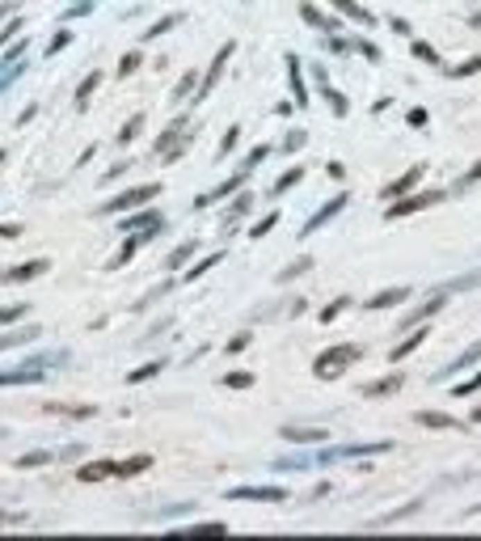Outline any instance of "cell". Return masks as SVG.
Here are the masks:
<instances>
[{
	"label": "cell",
	"mask_w": 481,
	"mask_h": 541,
	"mask_svg": "<svg viewBox=\"0 0 481 541\" xmlns=\"http://www.w3.org/2000/svg\"><path fill=\"white\" fill-rule=\"evenodd\" d=\"M355 360H359V347L355 343H338V347H326L312 360V372L321 376V381H334V376H342Z\"/></svg>",
	"instance_id": "obj_1"
},
{
	"label": "cell",
	"mask_w": 481,
	"mask_h": 541,
	"mask_svg": "<svg viewBox=\"0 0 481 541\" xmlns=\"http://www.w3.org/2000/svg\"><path fill=\"white\" fill-rule=\"evenodd\" d=\"M435 203H444V191H422V195H401L393 207H389V220H401V216H410V211H422V207H435Z\"/></svg>",
	"instance_id": "obj_2"
},
{
	"label": "cell",
	"mask_w": 481,
	"mask_h": 541,
	"mask_svg": "<svg viewBox=\"0 0 481 541\" xmlns=\"http://www.w3.org/2000/svg\"><path fill=\"white\" fill-rule=\"evenodd\" d=\"M160 195V186L156 182H144V186H135V191H123L115 203H106L101 211H110V216H119V211H127V207H140V203H148V199H156Z\"/></svg>",
	"instance_id": "obj_3"
},
{
	"label": "cell",
	"mask_w": 481,
	"mask_h": 541,
	"mask_svg": "<svg viewBox=\"0 0 481 541\" xmlns=\"http://www.w3.org/2000/svg\"><path fill=\"white\" fill-rule=\"evenodd\" d=\"M228 499H258V503H283L287 491L283 486H233Z\"/></svg>",
	"instance_id": "obj_4"
},
{
	"label": "cell",
	"mask_w": 481,
	"mask_h": 541,
	"mask_svg": "<svg viewBox=\"0 0 481 541\" xmlns=\"http://www.w3.org/2000/svg\"><path fill=\"white\" fill-rule=\"evenodd\" d=\"M42 270H51V262H47V258H34V262H22V266H13V270H0V284H26V280H38Z\"/></svg>",
	"instance_id": "obj_5"
},
{
	"label": "cell",
	"mask_w": 481,
	"mask_h": 541,
	"mask_svg": "<svg viewBox=\"0 0 481 541\" xmlns=\"http://www.w3.org/2000/svg\"><path fill=\"white\" fill-rule=\"evenodd\" d=\"M245 178H249V170H241V174H233V178H228V182H220L216 191H203V195L194 199V207H211V203H216V199H224V195H233V191H237V186H241Z\"/></svg>",
	"instance_id": "obj_6"
},
{
	"label": "cell",
	"mask_w": 481,
	"mask_h": 541,
	"mask_svg": "<svg viewBox=\"0 0 481 541\" xmlns=\"http://www.w3.org/2000/svg\"><path fill=\"white\" fill-rule=\"evenodd\" d=\"M81 482H101V478H119V461H89L76 469Z\"/></svg>",
	"instance_id": "obj_7"
},
{
	"label": "cell",
	"mask_w": 481,
	"mask_h": 541,
	"mask_svg": "<svg viewBox=\"0 0 481 541\" xmlns=\"http://www.w3.org/2000/svg\"><path fill=\"white\" fill-rule=\"evenodd\" d=\"M422 174H426L422 165H414L410 174H401L397 182H389V186H385V199H401V195H410V186H418V182H422Z\"/></svg>",
	"instance_id": "obj_8"
},
{
	"label": "cell",
	"mask_w": 481,
	"mask_h": 541,
	"mask_svg": "<svg viewBox=\"0 0 481 541\" xmlns=\"http://www.w3.org/2000/svg\"><path fill=\"white\" fill-rule=\"evenodd\" d=\"M342 203H346V195H338V199H330V203H326V207H321V211L312 216V220L304 225V237H308V233H317V229H321V225H326V220H330V216H334V211H342Z\"/></svg>",
	"instance_id": "obj_9"
},
{
	"label": "cell",
	"mask_w": 481,
	"mask_h": 541,
	"mask_svg": "<svg viewBox=\"0 0 481 541\" xmlns=\"http://www.w3.org/2000/svg\"><path fill=\"white\" fill-rule=\"evenodd\" d=\"M330 5H334L338 13H346L351 22H359V26H376V17H371L367 9H359V5H355V0H330Z\"/></svg>",
	"instance_id": "obj_10"
},
{
	"label": "cell",
	"mask_w": 481,
	"mask_h": 541,
	"mask_svg": "<svg viewBox=\"0 0 481 541\" xmlns=\"http://www.w3.org/2000/svg\"><path fill=\"white\" fill-rule=\"evenodd\" d=\"M401 300H410V288H389V292H376L367 300V309H389V305H401Z\"/></svg>",
	"instance_id": "obj_11"
},
{
	"label": "cell",
	"mask_w": 481,
	"mask_h": 541,
	"mask_svg": "<svg viewBox=\"0 0 481 541\" xmlns=\"http://www.w3.org/2000/svg\"><path fill=\"white\" fill-rule=\"evenodd\" d=\"M283 440H296V444H317V440H326V431L321 427H283Z\"/></svg>",
	"instance_id": "obj_12"
},
{
	"label": "cell",
	"mask_w": 481,
	"mask_h": 541,
	"mask_svg": "<svg viewBox=\"0 0 481 541\" xmlns=\"http://www.w3.org/2000/svg\"><path fill=\"white\" fill-rule=\"evenodd\" d=\"M397 385H401V372L385 376V381H371V385H363V398H385V394H393Z\"/></svg>",
	"instance_id": "obj_13"
},
{
	"label": "cell",
	"mask_w": 481,
	"mask_h": 541,
	"mask_svg": "<svg viewBox=\"0 0 481 541\" xmlns=\"http://www.w3.org/2000/svg\"><path fill=\"white\" fill-rule=\"evenodd\" d=\"M287 68H292V89H296V106H308V89H304V76H300V60L287 56Z\"/></svg>",
	"instance_id": "obj_14"
},
{
	"label": "cell",
	"mask_w": 481,
	"mask_h": 541,
	"mask_svg": "<svg viewBox=\"0 0 481 541\" xmlns=\"http://www.w3.org/2000/svg\"><path fill=\"white\" fill-rule=\"evenodd\" d=\"M22 381H42V368H17L0 376V385H22Z\"/></svg>",
	"instance_id": "obj_15"
},
{
	"label": "cell",
	"mask_w": 481,
	"mask_h": 541,
	"mask_svg": "<svg viewBox=\"0 0 481 541\" xmlns=\"http://www.w3.org/2000/svg\"><path fill=\"white\" fill-rule=\"evenodd\" d=\"M414 419H418L422 427H460V423H456L452 414H435V410H418Z\"/></svg>",
	"instance_id": "obj_16"
},
{
	"label": "cell",
	"mask_w": 481,
	"mask_h": 541,
	"mask_svg": "<svg viewBox=\"0 0 481 541\" xmlns=\"http://www.w3.org/2000/svg\"><path fill=\"white\" fill-rule=\"evenodd\" d=\"M228 56H233V47H224V51H220V56H216V64H211V68H207V76H203V97H207V89H211V85H216V81H220V68H224V60H228Z\"/></svg>",
	"instance_id": "obj_17"
},
{
	"label": "cell",
	"mask_w": 481,
	"mask_h": 541,
	"mask_svg": "<svg viewBox=\"0 0 481 541\" xmlns=\"http://www.w3.org/2000/svg\"><path fill=\"white\" fill-rule=\"evenodd\" d=\"M148 465H152V457H144V453L131 457V461H119V478H135V474H144Z\"/></svg>",
	"instance_id": "obj_18"
},
{
	"label": "cell",
	"mask_w": 481,
	"mask_h": 541,
	"mask_svg": "<svg viewBox=\"0 0 481 541\" xmlns=\"http://www.w3.org/2000/svg\"><path fill=\"white\" fill-rule=\"evenodd\" d=\"M422 339H426V330H414L405 343H397V347H393V360H405L410 351H418V347H422Z\"/></svg>",
	"instance_id": "obj_19"
},
{
	"label": "cell",
	"mask_w": 481,
	"mask_h": 541,
	"mask_svg": "<svg viewBox=\"0 0 481 541\" xmlns=\"http://www.w3.org/2000/svg\"><path fill=\"white\" fill-rule=\"evenodd\" d=\"M444 305H448L444 296H431V300H426V305H418V309L410 313V321H422V317H431V313H439ZM410 321H405V326H410Z\"/></svg>",
	"instance_id": "obj_20"
},
{
	"label": "cell",
	"mask_w": 481,
	"mask_h": 541,
	"mask_svg": "<svg viewBox=\"0 0 481 541\" xmlns=\"http://www.w3.org/2000/svg\"><path fill=\"white\" fill-rule=\"evenodd\" d=\"M42 410H47V414H76V419H89V414H93V406H60V402H47Z\"/></svg>",
	"instance_id": "obj_21"
},
{
	"label": "cell",
	"mask_w": 481,
	"mask_h": 541,
	"mask_svg": "<svg viewBox=\"0 0 481 541\" xmlns=\"http://www.w3.org/2000/svg\"><path fill=\"white\" fill-rule=\"evenodd\" d=\"M140 127H144V115H131V119L123 123V131H119V144H131V140L140 136Z\"/></svg>",
	"instance_id": "obj_22"
},
{
	"label": "cell",
	"mask_w": 481,
	"mask_h": 541,
	"mask_svg": "<svg viewBox=\"0 0 481 541\" xmlns=\"http://www.w3.org/2000/svg\"><path fill=\"white\" fill-rule=\"evenodd\" d=\"M160 368H165V364H160V360H156V364H144V368H135V372H127V381H131V385H140V381H148V376H156Z\"/></svg>",
	"instance_id": "obj_23"
},
{
	"label": "cell",
	"mask_w": 481,
	"mask_h": 541,
	"mask_svg": "<svg viewBox=\"0 0 481 541\" xmlns=\"http://www.w3.org/2000/svg\"><path fill=\"white\" fill-rule=\"evenodd\" d=\"M97 81H101V72H89V76L81 81V89H76V106H85V102H89V93L97 89Z\"/></svg>",
	"instance_id": "obj_24"
},
{
	"label": "cell",
	"mask_w": 481,
	"mask_h": 541,
	"mask_svg": "<svg viewBox=\"0 0 481 541\" xmlns=\"http://www.w3.org/2000/svg\"><path fill=\"white\" fill-rule=\"evenodd\" d=\"M26 339H38V330L30 326V330H17V334H0V347H17V343H26Z\"/></svg>",
	"instance_id": "obj_25"
},
{
	"label": "cell",
	"mask_w": 481,
	"mask_h": 541,
	"mask_svg": "<svg viewBox=\"0 0 481 541\" xmlns=\"http://www.w3.org/2000/svg\"><path fill=\"white\" fill-rule=\"evenodd\" d=\"M135 68H144V56H140V51H131V56H123V64H119V76H131Z\"/></svg>",
	"instance_id": "obj_26"
},
{
	"label": "cell",
	"mask_w": 481,
	"mask_h": 541,
	"mask_svg": "<svg viewBox=\"0 0 481 541\" xmlns=\"http://www.w3.org/2000/svg\"><path fill=\"white\" fill-rule=\"evenodd\" d=\"M178 22H182V17H178V13H169V17H160V22H156V26H152V30H148V38H160V34H165V30H174V26H178Z\"/></svg>",
	"instance_id": "obj_27"
},
{
	"label": "cell",
	"mask_w": 481,
	"mask_h": 541,
	"mask_svg": "<svg viewBox=\"0 0 481 541\" xmlns=\"http://www.w3.org/2000/svg\"><path fill=\"white\" fill-rule=\"evenodd\" d=\"M275 225H279V211H271V216H262V220L253 225V233H249V237H262V233H271Z\"/></svg>",
	"instance_id": "obj_28"
},
{
	"label": "cell",
	"mask_w": 481,
	"mask_h": 541,
	"mask_svg": "<svg viewBox=\"0 0 481 541\" xmlns=\"http://www.w3.org/2000/svg\"><path fill=\"white\" fill-rule=\"evenodd\" d=\"M300 13H304V22H312V26H321V30H334V22H330V17H321V13H317V9H308V5H304Z\"/></svg>",
	"instance_id": "obj_29"
},
{
	"label": "cell",
	"mask_w": 481,
	"mask_h": 541,
	"mask_svg": "<svg viewBox=\"0 0 481 541\" xmlns=\"http://www.w3.org/2000/svg\"><path fill=\"white\" fill-rule=\"evenodd\" d=\"M26 317V305H9V309H0V326H9V321Z\"/></svg>",
	"instance_id": "obj_30"
},
{
	"label": "cell",
	"mask_w": 481,
	"mask_h": 541,
	"mask_svg": "<svg viewBox=\"0 0 481 541\" xmlns=\"http://www.w3.org/2000/svg\"><path fill=\"white\" fill-rule=\"evenodd\" d=\"M300 174H304V170H287V174H283V178L275 182V195H283L287 186H296V182H300Z\"/></svg>",
	"instance_id": "obj_31"
},
{
	"label": "cell",
	"mask_w": 481,
	"mask_h": 541,
	"mask_svg": "<svg viewBox=\"0 0 481 541\" xmlns=\"http://www.w3.org/2000/svg\"><path fill=\"white\" fill-rule=\"evenodd\" d=\"M194 81H199V76H194V72H186V76H182V85L174 89V102H182V97H186V93L194 89Z\"/></svg>",
	"instance_id": "obj_32"
},
{
	"label": "cell",
	"mask_w": 481,
	"mask_h": 541,
	"mask_svg": "<svg viewBox=\"0 0 481 541\" xmlns=\"http://www.w3.org/2000/svg\"><path fill=\"white\" fill-rule=\"evenodd\" d=\"M473 72H481V56H477V60H464L460 68H452V76H473Z\"/></svg>",
	"instance_id": "obj_33"
},
{
	"label": "cell",
	"mask_w": 481,
	"mask_h": 541,
	"mask_svg": "<svg viewBox=\"0 0 481 541\" xmlns=\"http://www.w3.org/2000/svg\"><path fill=\"white\" fill-rule=\"evenodd\" d=\"M473 389H481V372H477V376H469V381H460V385H456V398H464V394H473Z\"/></svg>",
	"instance_id": "obj_34"
},
{
	"label": "cell",
	"mask_w": 481,
	"mask_h": 541,
	"mask_svg": "<svg viewBox=\"0 0 481 541\" xmlns=\"http://www.w3.org/2000/svg\"><path fill=\"white\" fill-rule=\"evenodd\" d=\"M220 258H224V254H211V258H207V262H199V266H194V270H186V280H199V275H203V270H207V266H216V262H220Z\"/></svg>",
	"instance_id": "obj_35"
},
{
	"label": "cell",
	"mask_w": 481,
	"mask_h": 541,
	"mask_svg": "<svg viewBox=\"0 0 481 541\" xmlns=\"http://www.w3.org/2000/svg\"><path fill=\"white\" fill-rule=\"evenodd\" d=\"M414 56H418V60H426V64H439V60H435V51L426 47V42H414Z\"/></svg>",
	"instance_id": "obj_36"
},
{
	"label": "cell",
	"mask_w": 481,
	"mask_h": 541,
	"mask_svg": "<svg viewBox=\"0 0 481 541\" xmlns=\"http://www.w3.org/2000/svg\"><path fill=\"white\" fill-rule=\"evenodd\" d=\"M346 305H351L346 296H342V300H334V305H326V313H321V321H334V317H338V309H346Z\"/></svg>",
	"instance_id": "obj_37"
},
{
	"label": "cell",
	"mask_w": 481,
	"mask_h": 541,
	"mask_svg": "<svg viewBox=\"0 0 481 541\" xmlns=\"http://www.w3.org/2000/svg\"><path fill=\"white\" fill-rule=\"evenodd\" d=\"M224 385H241L245 389V385H253V376L249 372H233V376H224Z\"/></svg>",
	"instance_id": "obj_38"
},
{
	"label": "cell",
	"mask_w": 481,
	"mask_h": 541,
	"mask_svg": "<svg viewBox=\"0 0 481 541\" xmlns=\"http://www.w3.org/2000/svg\"><path fill=\"white\" fill-rule=\"evenodd\" d=\"M190 250H194V245H182V250H178V254H169V266H174V270H178V266H182V262H186V258H190Z\"/></svg>",
	"instance_id": "obj_39"
},
{
	"label": "cell",
	"mask_w": 481,
	"mask_h": 541,
	"mask_svg": "<svg viewBox=\"0 0 481 541\" xmlns=\"http://www.w3.org/2000/svg\"><path fill=\"white\" fill-rule=\"evenodd\" d=\"M308 266H312V262H304V258H300V262H292V266L283 270V280H296V275H300V270H308Z\"/></svg>",
	"instance_id": "obj_40"
},
{
	"label": "cell",
	"mask_w": 481,
	"mask_h": 541,
	"mask_svg": "<svg viewBox=\"0 0 481 541\" xmlns=\"http://www.w3.org/2000/svg\"><path fill=\"white\" fill-rule=\"evenodd\" d=\"M237 136H241V127H228V136H224V148H220V156H224V152H233V144H237Z\"/></svg>",
	"instance_id": "obj_41"
},
{
	"label": "cell",
	"mask_w": 481,
	"mask_h": 541,
	"mask_svg": "<svg viewBox=\"0 0 481 541\" xmlns=\"http://www.w3.org/2000/svg\"><path fill=\"white\" fill-rule=\"evenodd\" d=\"M473 182H481V161H477V165L464 174V182H460V186H473Z\"/></svg>",
	"instance_id": "obj_42"
},
{
	"label": "cell",
	"mask_w": 481,
	"mask_h": 541,
	"mask_svg": "<svg viewBox=\"0 0 481 541\" xmlns=\"http://www.w3.org/2000/svg\"><path fill=\"white\" fill-rule=\"evenodd\" d=\"M245 347H249V334H237V339L228 343V351H245Z\"/></svg>",
	"instance_id": "obj_43"
},
{
	"label": "cell",
	"mask_w": 481,
	"mask_h": 541,
	"mask_svg": "<svg viewBox=\"0 0 481 541\" xmlns=\"http://www.w3.org/2000/svg\"><path fill=\"white\" fill-rule=\"evenodd\" d=\"M42 461H47V453H30V457H22L17 465H42Z\"/></svg>",
	"instance_id": "obj_44"
},
{
	"label": "cell",
	"mask_w": 481,
	"mask_h": 541,
	"mask_svg": "<svg viewBox=\"0 0 481 541\" xmlns=\"http://www.w3.org/2000/svg\"><path fill=\"white\" fill-rule=\"evenodd\" d=\"M326 174H330V178H342V174H346V170H342V161H330V165H326Z\"/></svg>",
	"instance_id": "obj_45"
},
{
	"label": "cell",
	"mask_w": 481,
	"mask_h": 541,
	"mask_svg": "<svg viewBox=\"0 0 481 541\" xmlns=\"http://www.w3.org/2000/svg\"><path fill=\"white\" fill-rule=\"evenodd\" d=\"M0 524H22V516H13V512H0Z\"/></svg>",
	"instance_id": "obj_46"
},
{
	"label": "cell",
	"mask_w": 481,
	"mask_h": 541,
	"mask_svg": "<svg viewBox=\"0 0 481 541\" xmlns=\"http://www.w3.org/2000/svg\"><path fill=\"white\" fill-rule=\"evenodd\" d=\"M473 423H481V410H477V414H473Z\"/></svg>",
	"instance_id": "obj_47"
},
{
	"label": "cell",
	"mask_w": 481,
	"mask_h": 541,
	"mask_svg": "<svg viewBox=\"0 0 481 541\" xmlns=\"http://www.w3.org/2000/svg\"><path fill=\"white\" fill-rule=\"evenodd\" d=\"M0 165H5V152H0Z\"/></svg>",
	"instance_id": "obj_48"
}]
</instances>
